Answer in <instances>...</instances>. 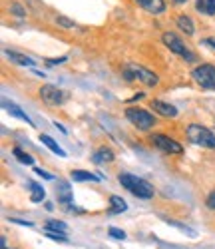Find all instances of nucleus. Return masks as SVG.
<instances>
[{
	"instance_id": "nucleus-1",
	"label": "nucleus",
	"mask_w": 215,
	"mask_h": 249,
	"mask_svg": "<svg viewBox=\"0 0 215 249\" xmlns=\"http://www.w3.org/2000/svg\"><path fill=\"white\" fill-rule=\"evenodd\" d=\"M118 181H120L122 188H125L130 194H134L136 197H142V199H149V197H154V194H156L152 183L138 178V176H132V174H120Z\"/></svg>"
},
{
	"instance_id": "nucleus-2",
	"label": "nucleus",
	"mask_w": 215,
	"mask_h": 249,
	"mask_svg": "<svg viewBox=\"0 0 215 249\" xmlns=\"http://www.w3.org/2000/svg\"><path fill=\"white\" fill-rule=\"evenodd\" d=\"M185 138H187L189 143H193V146L215 150V134L209 132L205 126H199V124H191V126H187Z\"/></svg>"
},
{
	"instance_id": "nucleus-3",
	"label": "nucleus",
	"mask_w": 215,
	"mask_h": 249,
	"mask_svg": "<svg viewBox=\"0 0 215 249\" xmlns=\"http://www.w3.org/2000/svg\"><path fill=\"white\" fill-rule=\"evenodd\" d=\"M122 74H124V78L127 82L138 80V82H142V84H145V86H158V82H160V78L152 70H147V68H143L140 64H125Z\"/></svg>"
},
{
	"instance_id": "nucleus-4",
	"label": "nucleus",
	"mask_w": 215,
	"mask_h": 249,
	"mask_svg": "<svg viewBox=\"0 0 215 249\" xmlns=\"http://www.w3.org/2000/svg\"><path fill=\"white\" fill-rule=\"evenodd\" d=\"M125 118L142 132H147L149 128H154V124H156V116L149 114L147 110H142V108H127Z\"/></svg>"
},
{
	"instance_id": "nucleus-5",
	"label": "nucleus",
	"mask_w": 215,
	"mask_h": 249,
	"mask_svg": "<svg viewBox=\"0 0 215 249\" xmlns=\"http://www.w3.org/2000/svg\"><path fill=\"white\" fill-rule=\"evenodd\" d=\"M163 44H165L171 52H174V54L185 58L187 62H196V54H193L174 32H163Z\"/></svg>"
},
{
	"instance_id": "nucleus-6",
	"label": "nucleus",
	"mask_w": 215,
	"mask_h": 249,
	"mask_svg": "<svg viewBox=\"0 0 215 249\" xmlns=\"http://www.w3.org/2000/svg\"><path fill=\"white\" fill-rule=\"evenodd\" d=\"M191 78L205 90H215V66L211 64H201L197 68H193Z\"/></svg>"
},
{
	"instance_id": "nucleus-7",
	"label": "nucleus",
	"mask_w": 215,
	"mask_h": 249,
	"mask_svg": "<svg viewBox=\"0 0 215 249\" xmlns=\"http://www.w3.org/2000/svg\"><path fill=\"white\" fill-rule=\"evenodd\" d=\"M152 143L161 150L163 154H181L183 152V146L179 142H176L174 138H169V136H163V134H154L152 136Z\"/></svg>"
},
{
	"instance_id": "nucleus-8",
	"label": "nucleus",
	"mask_w": 215,
	"mask_h": 249,
	"mask_svg": "<svg viewBox=\"0 0 215 249\" xmlns=\"http://www.w3.org/2000/svg\"><path fill=\"white\" fill-rule=\"evenodd\" d=\"M40 98L48 106H62L66 102V92H62L60 88L52 86V84H44L40 88Z\"/></svg>"
},
{
	"instance_id": "nucleus-9",
	"label": "nucleus",
	"mask_w": 215,
	"mask_h": 249,
	"mask_svg": "<svg viewBox=\"0 0 215 249\" xmlns=\"http://www.w3.org/2000/svg\"><path fill=\"white\" fill-rule=\"evenodd\" d=\"M56 196H58V201L62 205H68L72 207V188L68 181H58L56 185Z\"/></svg>"
},
{
	"instance_id": "nucleus-10",
	"label": "nucleus",
	"mask_w": 215,
	"mask_h": 249,
	"mask_svg": "<svg viewBox=\"0 0 215 249\" xmlns=\"http://www.w3.org/2000/svg\"><path fill=\"white\" fill-rule=\"evenodd\" d=\"M152 110L158 112V114L163 116V118H176V116H178L176 106H171V104L161 102V100H154V102H152Z\"/></svg>"
},
{
	"instance_id": "nucleus-11",
	"label": "nucleus",
	"mask_w": 215,
	"mask_h": 249,
	"mask_svg": "<svg viewBox=\"0 0 215 249\" xmlns=\"http://www.w3.org/2000/svg\"><path fill=\"white\" fill-rule=\"evenodd\" d=\"M2 106H4V110H8V114L10 116H14V118H18V120H22V122H26L28 124V126H34V124H32V120L22 112V110H20L18 106H16V104L14 102H8V100H2Z\"/></svg>"
},
{
	"instance_id": "nucleus-12",
	"label": "nucleus",
	"mask_w": 215,
	"mask_h": 249,
	"mask_svg": "<svg viewBox=\"0 0 215 249\" xmlns=\"http://www.w3.org/2000/svg\"><path fill=\"white\" fill-rule=\"evenodd\" d=\"M138 4L143 10L152 12V14H161L165 10V2H163V0H138Z\"/></svg>"
},
{
	"instance_id": "nucleus-13",
	"label": "nucleus",
	"mask_w": 215,
	"mask_h": 249,
	"mask_svg": "<svg viewBox=\"0 0 215 249\" xmlns=\"http://www.w3.org/2000/svg\"><path fill=\"white\" fill-rule=\"evenodd\" d=\"M6 56L10 58V62H14V64H18V66H34V60L24 56V54H20V52L6 50Z\"/></svg>"
},
{
	"instance_id": "nucleus-14",
	"label": "nucleus",
	"mask_w": 215,
	"mask_h": 249,
	"mask_svg": "<svg viewBox=\"0 0 215 249\" xmlns=\"http://www.w3.org/2000/svg\"><path fill=\"white\" fill-rule=\"evenodd\" d=\"M176 22H178V28H179L181 32H185L187 36L196 34V28H193V22H191V18H189L187 14H179Z\"/></svg>"
},
{
	"instance_id": "nucleus-15",
	"label": "nucleus",
	"mask_w": 215,
	"mask_h": 249,
	"mask_svg": "<svg viewBox=\"0 0 215 249\" xmlns=\"http://www.w3.org/2000/svg\"><path fill=\"white\" fill-rule=\"evenodd\" d=\"M40 142L44 143V146H46L50 152H54L56 156H60V158H66V152H64V150L58 146V143H56V142H54L50 136H46V134H40Z\"/></svg>"
},
{
	"instance_id": "nucleus-16",
	"label": "nucleus",
	"mask_w": 215,
	"mask_h": 249,
	"mask_svg": "<svg viewBox=\"0 0 215 249\" xmlns=\"http://www.w3.org/2000/svg\"><path fill=\"white\" fill-rule=\"evenodd\" d=\"M92 161L94 163H106V161H114V152L110 148H100L94 152L92 156Z\"/></svg>"
},
{
	"instance_id": "nucleus-17",
	"label": "nucleus",
	"mask_w": 215,
	"mask_h": 249,
	"mask_svg": "<svg viewBox=\"0 0 215 249\" xmlns=\"http://www.w3.org/2000/svg\"><path fill=\"white\" fill-rule=\"evenodd\" d=\"M110 213H124L125 210H127V203L120 197V196H112L110 197Z\"/></svg>"
},
{
	"instance_id": "nucleus-18",
	"label": "nucleus",
	"mask_w": 215,
	"mask_h": 249,
	"mask_svg": "<svg viewBox=\"0 0 215 249\" xmlns=\"http://www.w3.org/2000/svg\"><path fill=\"white\" fill-rule=\"evenodd\" d=\"M72 179L74 181H100V176H94L90 172H84V170H74L72 172Z\"/></svg>"
},
{
	"instance_id": "nucleus-19",
	"label": "nucleus",
	"mask_w": 215,
	"mask_h": 249,
	"mask_svg": "<svg viewBox=\"0 0 215 249\" xmlns=\"http://www.w3.org/2000/svg\"><path fill=\"white\" fill-rule=\"evenodd\" d=\"M196 8L203 14H215V0H196Z\"/></svg>"
},
{
	"instance_id": "nucleus-20",
	"label": "nucleus",
	"mask_w": 215,
	"mask_h": 249,
	"mask_svg": "<svg viewBox=\"0 0 215 249\" xmlns=\"http://www.w3.org/2000/svg\"><path fill=\"white\" fill-rule=\"evenodd\" d=\"M30 190H32L30 199H32V201H36V203L46 197V190L42 188V185H38V183H30Z\"/></svg>"
},
{
	"instance_id": "nucleus-21",
	"label": "nucleus",
	"mask_w": 215,
	"mask_h": 249,
	"mask_svg": "<svg viewBox=\"0 0 215 249\" xmlns=\"http://www.w3.org/2000/svg\"><path fill=\"white\" fill-rule=\"evenodd\" d=\"M12 156H14L20 163H24V165H32V163H34V158H32V156H28L26 152H22L20 148H14V150H12Z\"/></svg>"
},
{
	"instance_id": "nucleus-22",
	"label": "nucleus",
	"mask_w": 215,
	"mask_h": 249,
	"mask_svg": "<svg viewBox=\"0 0 215 249\" xmlns=\"http://www.w3.org/2000/svg\"><path fill=\"white\" fill-rule=\"evenodd\" d=\"M46 230H50V231H64V233H68V225L64 223V221H56V219H52V221H48V223H46Z\"/></svg>"
},
{
	"instance_id": "nucleus-23",
	"label": "nucleus",
	"mask_w": 215,
	"mask_h": 249,
	"mask_svg": "<svg viewBox=\"0 0 215 249\" xmlns=\"http://www.w3.org/2000/svg\"><path fill=\"white\" fill-rule=\"evenodd\" d=\"M46 237H50L52 241L68 243V237H66V233H64V231H50V230H46Z\"/></svg>"
},
{
	"instance_id": "nucleus-24",
	"label": "nucleus",
	"mask_w": 215,
	"mask_h": 249,
	"mask_svg": "<svg viewBox=\"0 0 215 249\" xmlns=\"http://www.w3.org/2000/svg\"><path fill=\"white\" fill-rule=\"evenodd\" d=\"M56 24H60L64 28H74L76 26V22H74V20H70L68 16H56Z\"/></svg>"
},
{
	"instance_id": "nucleus-25",
	"label": "nucleus",
	"mask_w": 215,
	"mask_h": 249,
	"mask_svg": "<svg viewBox=\"0 0 215 249\" xmlns=\"http://www.w3.org/2000/svg\"><path fill=\"white\" fill-rule=\"evenodd\" d=\"M171 225H174V227H178V230L179 231H183V233H187L189 237H196V231H193V230H189V227H185V225H181V223H178V221H169Z\"/></svg>"
},
{
	"instance_id": "nucleus-26",
	"label": "nucleus",
	"mask_w": 215,
	"mask_h": 249,
	"mask_svg": "<svg viewBox=\"0 0 215 249\" xmlns=\"http://www.w3.org/2000/svg\"><path fill=\"white\" fill-rule=\"evenodd\" d=\"M108 233H110V237H114V239H125V231L118 230V227H110Z\"/></svg>"
},
{
	"instance_id": "nucleus-27",
	"label": "nucleus",
	"mask_w": 215,
	"mask_h": 249,
	"mask_svg": "<svg viewBox=\"0 0 215 249\" xmlns=\"http://www.w3.org/2000/svg\"><path fill=\"white\" fill-rule=\"evenodd\" d=\"M10 12H12V14H16L18 18H22V16H26L24 8H22V6H20V4H12V6H10Z\"/></svg>"
},
{
	"instance_id": "nucleus-28",
	"label": "nucleus",
	"mask_w": 215,
	"mask_h": 249,
	"mask_svg": "<svg viewBox=\"0 0 215 249\" xmlns=\"http://www.w3.org/2000/svg\"><path fill=\"white\" fill-rule=\"evenodd\" d=\"M34 172H36V176H42V178H44V179H54V176H50L48 172H44V170H40V168H36Z\"/></svg>"
},
{
	"instance_id": "nucleus-29",
	"label": "nucleus",
	"mask_w": 215,
	"mask_h": 249,
	"mask_svg": "<svg viewBox=\"0 0 215 249\" xmlns=\"http://www.w3.org/2000/svg\"><path fill=\"white\" fill-rule=\"evenodd\" d=\"M205 203H207L209 210H215V192H213V194L207 197V201H205Z\"/></svg>"
},
{
	"instance_id": "nucleus-30",
	"label": "nucleus",
	"mask_w": 215,
	"mask_h": 249,
	"mask_svg": "<svg viewBox=\"0 0 215 249\" xmlns=\"http://www.w3.org/2000/svg\"><path fill=\"white\" fill-rule=\"evenodd\" d=\"M60 62H66V56H62V58H58V60H46V64H48V66H56V64H60Z\"/></svg>"
},
{
	"instance_id": "nucleus-31",
	"label": "nucleus",
	"mask_w": 215,
	"mask_h": 249,
	"mask_svg": "<svg viewBox=\"0 0 215 249\" xmlns=\"http://www.w3.org/2000/svg\"><path fill=\"white\" fill-rule=\"evenodd\" d=\"M10 221H12V223H18V225H28V227L32 225V221H24V219H14V217H10Z\"/></svg>"
},
{
	"instance_id": "nucleus-32",
	"label": "nucleus",
	"mask_w": 215,
	"mask_h": 249,
	"mask_svg": "<svg viewBox=\"0 0 215 249\" xmlns=\"http://www.w3.org/2000/svg\"><path fill=\"white\" fill-rule=\"evenodd\" d=\"M203 44H207V46H211V48L215 50V40H213V38H205V40H203Z\"/></svg>"
},
{
	"instance_id": "nucleus-33",
	"label": "nucleus",
	"mask_w": 215,
	"mask_h": 249,
	"mask_svg": "<svg viewBox=\"0 0 215 249\" xmlns=\"http://www.w3.org/2000/svg\"><path fill=\"white\" fill-rule=\"evenodd\" d=\"M176 4H183V2H187V0H174Z\"/></svg>"
}]
</instances>
